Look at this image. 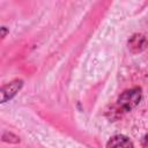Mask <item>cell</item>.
<instances>
[{"label":"cell","instance_id":"cell-4","mask_svg":"<svg viewBox=\"0 0 148 148\" xmlns=\"http://www.w3.org/2000/svg\"><path fill=\"white\" fill-rule=\"evenodd\" d=\"M146 46H147V39L145 38V36L140 34L133 35L128 40V49L134 53L141 52L142 50L146 49Z\"/></svg>","mask_w":148,"mask_h":148},{"label":"cell","instance_id":"cell-5","mask_svg":"<svg viewBox=\"0 0 148 148\" xmlns=\"http://www.w3.org/2000/svg\"><path fill=\"white\" fill-rule=\"evenodd\" d=\"M141 145H142V147H143V148H148V134L143 136V139H142V142H141Z\"/></svg>","mask_w":148,"mask_h":148},{"label":"cell","instance_id":"cell-1","mask_svg":"<svg viewBox=\"0 0 148 148\" xmlns=\"http://www.w3.org/2000/svg\"><path fill=\"white\" fill-rule=\"evenodd\" d=\"M141 99V89L139 87L125 90L117 99V103L113 109V113H117V116H121L123 113H126L134 109Z\"/></svg>","mask_w":148,"mask_h":148},{"label":"cell","instance_id":"cell-2","mask_svg":"<svg viewBox=\"0 0 148 148\" xmlns=\"http://www.w3.org/2000/svg\"><path fill=\"white\" fill-rule=\"evenodd\" d=\"M22 84H23L22 80H14V81L9 82L8 84L3 86L1 89V102L5 103L6 101L14 97L16 95V92L21 89Z\"/></svg>","mask_w":148,"mask_h":148},{"label":"cell","instance_id":"cell-3","mask_svg":"<svg viewBox=\"0 0 148 148\" xmlns=\"http://www.w3.org/2000/svg\"><path fill=\"white\" fill-rule=\"evenodd\" d=\"M106 148H133L132 140L123 134H116L106 142Z\"/></svg>","mask_w":148,"mask_h":148}]
</instances>
